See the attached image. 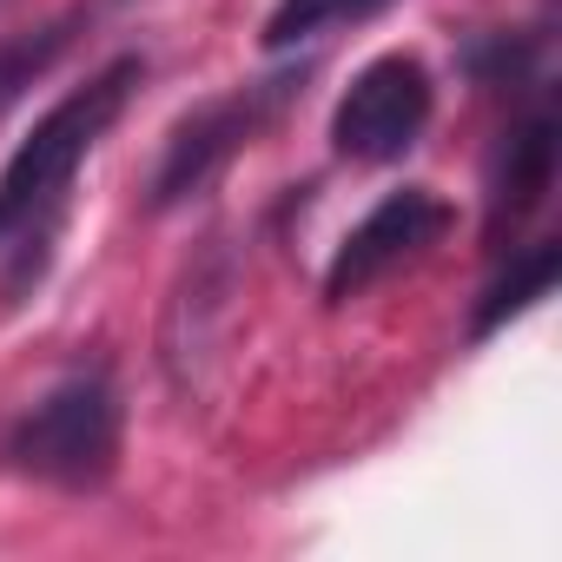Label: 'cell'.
<instances>
[{"label":"cell","instance_id":"3","mask_svg":"<svg viewBox=\"0 0 562 562\" xmlns=\"http://www.w3.org/2000/svg\"><path fill=\"white\" fill-rule=\"evenodd\" d=\"M430 106H437L430 67L417 54H384L345 87V100L331 113V153L351 166H391L424 139Z\"/></svg>","mask_w":562,"mask_h":562},{"label":"cell","instance_id":"2","mask_svg":"<svg viewBox=\"0 0 562 562\" xmlns=\"http://www.w3.org/2000/svg\"><path fill=\"white\" fill-rule=\"evenodd\" d=\"M14 463L41 483H60V490H93L113 476V457H120V397L100 371H74L60 378L14 430Z\"/></svg>","mask_w":562,"mask_h":562},{"label":"cell","instance_id":"5","mask_svg":"<svg viewBox=\"0 0 562 562\" xmlns=\"http://www.w3.org/2000/svg\"><path fill=\"white\" fill-rule=\"evenodd\" d=\"M265 93H232V100H212V106H199L192 120H179L172 126V139H166V159H159V179H153V205H172V199H186V192H199L251 133H258V120H265Z\"/></svg>","mask_w":562,"mask_h":562},{"label":"cell","instance_id":"1","mask_svg":"<svg viewBox=\"0 0 562 562\" xmlns=\"http://www.w3.org/2000/svg\"><path fill=\"white\" fill-rule=\"evenodd\" d=\"M133 87H139V60H113L106 74H93L87 87H74L67 100H54L34 120V133L14 146L8 166H0V245H14L21 232H34L60 205L80 159L106 139V126L120 120Z\"/></svg>","mask_w":562,"mask_h":562},{"label":"cell","instance_id":"4","mask_svg":"<svg viewBox=\"0 0 562 562\" xmlns=\"http://www.w3.org/2000/svg\"><path fill=\"white\" fill-rule=\"evenodd\" d=\"M450 232V205L430 192V186H404V192H384L351 232L345 245L331 251V271H325V299L331 305H351L364 299L378 278L404 271L411 258H424L437 238Z\"/></svg>","mask_w":562,"mask_h":562},{"label":"cell","instance_id":"6","mask_svg":"<svg viewBox=\"0 0 562 562\" xmlns=\"http://www.w3.org/2000/svg\"><path fill=\"white\" fill-rule=\"evenodd\" d=\"M555 186V120L549 113H529L522 126L503 133V153H496V172H490V238L503 245Z\"/></svg>","mask_w":562,"mask_h":562},{"label":"cell","instance_id":"7","mask_svg":"<svg viewBox=\"0 0 562 562\" xmlns=\"http://www.w3.org/2000/svg\"><path fill=\"white\" fill-rule=\"evenodd\" d=\"M555 271H562V245H529V251H516L509 271L483 292V305H476V318H470V338H490V331H503L509 318H522L536 299H549V292H555Z\"/></svg>","mask_w":562,"mask_h":562},{"label":"cell","instance_id":"9","mask_svg":"<svg viewBox=\"0 0 562 562\" xmlns=\"http://www.w3.org/2000/svg\"><path fill=\"white\" fill-rule=\"evenodd\" d=\"M67 47V27H47V34H27L14 47H0V106L21 100V87H34V74H47V60Z\"/></svg>","mask_w":562,"mask_h":562},{"label":"cell","instance_id":"8","mask_svg":"<svg viewBox=\"0 0 562 562\" xmlns=\"http://www.w3.org/2000/svg\"><path fill=\"white\" fill-rule=\"evenodd\" d=\"M384 8H391V0H278L271 21H265V47L285 54L299 41H325L338 27H358V21H371Z\"/></svg>","mask_w":562,"mask_h":562}]
</instances>
